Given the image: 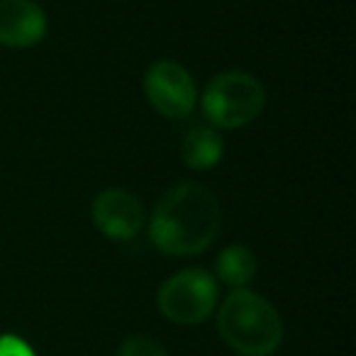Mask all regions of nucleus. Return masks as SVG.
Listing matches in <instances>:
<instances>
[{"label": "nucleus", "mask_w": 356, "mask_h": 356, "mask_svg": "<svg viewBox=\"0 0 356 356\" xmlns=\"http://www.w3.org/2000/svg\"><path fill=\"white\" fill-rule=\"evenodd\" d=\"M215 268H218V276L225 286L229 288H247L249 283L254 281L259 271V261L254 257V252L244 244H229L220 252L218 261H215Z\"/></svg>", "instance_id": "nucleus-9"}, {"label": "nucleus", "mask_w": 356, "mask_h": 356, "mask_svg": "<svg viewBox=\"0 0 356 356\" xmlns=\"http://www.w3.org/2000/svg\"><path fill=\"white\" fill-rule=\"evenodd\" d=\"M0 356H37V354L22 337L0 334Z\"/></svg>", "instance_id": "nucleus-11"}, {"label": "nucleus", "mask_w": 356, "mask_h": 356, "mask_svg": "<svg viewBox=\"0 0 356 356\" xmlns=\"http://www.w3.org/2000/svg\"><path fill=\"white\" fill-rule=\"evenodd\" d=\"M95 227L100 234L115 242H127V239L137 237L139 229L144 225V208L134 193L124 188H105L95 195L93 208Z\"/></svg>", "instance_id": "nucleus-6"}, {"label": "nucleus", "mask_w": 356, "mask_h": 356, "mask_svg": "<svg viewBox=\"0 0 356 356\" xmlns=\"http://www.w3.org/2000/svg\"><path fill=\"white\" fill-rule=\"evenodd\" d=\"M156 307L173 325H200L218 307V278L205 268H186L161 283Z\"/></svg>", "instance_id": "nucleus-4"}, {"label": "nucleus", "mask_w": 356, "mask_h": 356, "mask_svg": "<svg viewBox=\"0 0 356 356\" xmlns=\"http://www.w3.org/2000/svg\"><path fill=\"white\" fill-rule=\"evenodd\" d=\"M225 154V142L215 127H193L181 142V159L193 171L218 166Z\"/></svg>", "instance_id": "nucleus-8"}, {"label": "nucleus", "mask_w": 356, "mask_h": 356, "mask_svg": "<svg viewBox=\"0 0 356 356\" xmlns=\"http://www.w3.org/2000/svg\"><path fill=\"white\" fill-rule=\"evenodd\" d=\"M120 356H168V351L156 339L147 334L127 337L120 346Z\"/></svg>", "instance_id": "nucleus-10"}, {"label": "nucleus", "mask_w": 356, "mask_h": 356, "mask_svg": "<svg viewBox=\"0 0 356 356\" xmlns=\"http://www.w3.org/2000/svg\"><path fill=\"white\" fill-rule=\"evenodd\" d=\"M266 90L247 71L218 74L200 95V108L215 129H237L264 113Z\"/></svg>", "instance_id": "nucleus-3"}, {"label": "nucleus", "mask_w": 356, "mask_h": 356, "mask_svg": "<svg viewBox=\"0 0 356 356\" xmlns=\"http://www.w3.org/2000/svg\"><path fill=\"white\" fill-rule=\"evenodd\" d=\"M144 93L152 108L163 118H188L198 105V86L186 66L163 59L144 74Z\"/></svg>", "instance_id": "nucleus-5"}, {"label": "nucleus", "mask_w": 356, "mask_h": 356, "mask_svg": "<svg viewBox=\"0 0 356 356\" xmlns=\"http://www.w3.org/2000/svg\"><path fill=\"white\" fill-rule=\"evenodd\" d=\"M47 13L35 0H0V44L27 49L44 40Z\"/></svg>", "instance_id": "nucleus-7"}, {"label": "nucleus", "mask_w": 356, "mask_h": 356, "mask_svg": "<svg viewBox=\"0 0 356 356\" xmlns=\"http://www.w3.org/2000/svg\"><path fill=\"white\" fill-rule=\"evenodd\" d=\"M218 332L237 354L271 356L283 341V320L264 296L237 288L220 305Z\"/></svg>", "instance_id": "nucleus-2"}, {"label": "nucleus", "mask_w": 356, "mask_h": 356, "mask_svg": "<svg viewBox=\"0 0 356 356\" xmlns=\"http://www.w3.org/2000/svg\"><path fill=\"white\" fill-rule=\"evenodd\" d=\"M220 225L222 213L218 198L200 184H181L154 208L149 237L168 257H193L215 242Z\"/></svg>", "instance_id": "nucleus-1"}]
</instances>
